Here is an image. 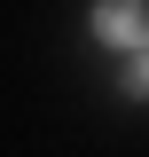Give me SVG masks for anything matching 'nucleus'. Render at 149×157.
Instances as JSON below:
<instances>
[{"mask_svg": "<svg viewBox=\"0 0 149 157\" xmlns=\"http://www.w3.org/2000/svg\"><path fill=\"white\" fill-rule=\"evenodd\" d=\"M94 32L110 47H126V55H141L149 47V8L141 0H94Z\"/></svg>", "mask_w": 149, "mask_h": 157, "instance_id": "obj_1", "label": "nucleus"}, {"mask_svg": "<svg viewBox=\"0 0 149 157\" xmlns=\"http://www.w3.org/2000/svg\"><path fill=\"white\" fill-rule=\"evenodd\" d=\"M126 86H133V94H149V47L133 55V71H126Z\"/></svg>", "mask_w": 149, "mask_h": 157, "instance_id": "obj_2", "label": "nucleus"}]
</instances>
